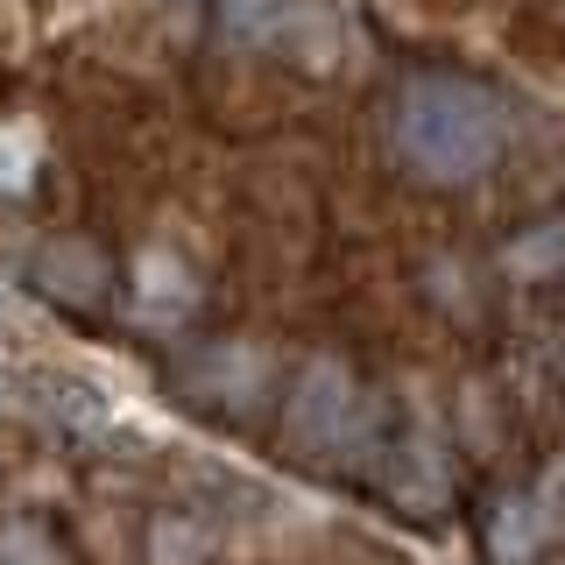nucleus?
Segmentation results:
<instances>
[{"label":"nucleus","instance_id":"nucleus-8","mask_svg":"<svg viewBox=\"0 0 565 565\" xmlns=\"http://www.w3.org/2000/svg\"><path fill=\"white\" fill-rule=\"evenodd\" d=\"M35 163H43L35 128H29V120H8V128H0V191H29L35 184Z\"/></svg>","mask_w":565,"mask_h":565},{"label":"nucleus","instance_id":"nucleus-10","mask_svg":"<svg viewBox=\"0 0 565 565\" xmlns=\"http://www.w3.org/2000/svg\"><path fill=\"white\" fill-rule=\"evenodd\" d=\"M530 502H537L544 530H552V537H565V459H552V467H544V488L530 494Z\"/></svg>","mask_w":565,"mask_h":565},{"label":"nucleus","instance_id":"nucleus-7","mask_svg":"<svg viewBox=\"0 0 565 565\" xmlns=\"http://www.w3.org/2000/svg\"><path fill=\"white\" fill-rule=\"evenodd\" d=\"M544 537H552V530H544L537 502H516V509H502V516H494V565H530Z\"/></svg>","mask_w":565,"mask_h":565},{"label":"nucleus","instance_id":"nucleus-3","mask_svg":"<svg viewBox=\"0 0 565 565\" xmlns=\"http://www.w3.org/2000/svg\"><path fill=\"white\" fill-rule=\"evenodd\" d=\"M35 282H43V297H57V305L93 311L99 297L114 290V262H106V247L64 234V241H43V247H35Z\"/></svg>","mask_w":565,"mask_h":565},{"label":"nucleus","instance_id":"nucleus-9","mask_svg":"<svg viewBox=\"0 0 565 565\" xmlns=\"http://www.w3.org/2000/svg\"><path fill=\"white\" fill-rule=\"evenodd\" d=\"M0 565H64L43 523H8L0 530Z\"/></svg>","mask_w":565,"mask_h":565},{"label":"nucleus","instance_id":"nucleus-2","mask_svg":"<svg viewBox=\"0 0 565 565\" xmlns=\"http://www.w3.org/2000/svg\"><path fill=\"white\" fill-rule=\"evenodd\" d=\"M282 431L305 459H347L367 431V396L353 382L347 361H311L305 375L290 382V403H282Z\"/></svg>","mask_w":565,"mask_h":565},{"label":"nucleus","instance_id":"nucleus-4","mask_svg":"<svg viewBox=\"0 0 565 565\" xmlns=\"http://www.w3.org/2000/svg\"><path fill=\"white\" fill-rule=\"evenodd\" d=\"M135 311L141 326H184L199 311V282L177 255H141L135 262Z\"/></svg>","mask_w":565,"mask_h":565},{"label":"nucleus","instance_id":"nucleus-1","mask_svg":"<svg viewBox=\"0 0 565 565\" xmlns=\"http://www.w3.org/2000/svg\"><path fill=\"white\" fill-rule=\"evenodd\" d=\"M388 135H396V156L431 184H473L481 170H494L509 141V120L494 93L467 78H411L396 93V114H388Z\"/></svg>","mask_w":565,"mask_h":565},{"label":"nucleus","instance_id":"nucleus-5","mask_svg":"<svg viewBox=\"0 0 565 565\" xmlns=\"http://www.w3.org/2000/svg\"><path fill=\"white\" fill-rule=\"evenodd\" d=\"M446 481H452V467L431 438H411V446L388 459V494H396L403 509H438L446 502Z\"/></svg>","mask_w":565,"mask_h":565},{"label":"nucleus","instance_id":"nucleus-6","mask_svg":"<svg viewBox=\"0 0 565 565\" xmlns=\"http://www.w3.org/2000/svg\"><path fill=\"white\" fill-rule=\"evenodd\" d=\"M502 269L537 282V276H558L565 269V226H537V234H516L502 247Z\"/></svg>","mask_w":565,"mask_h":565}]
</instances>
